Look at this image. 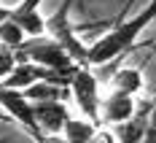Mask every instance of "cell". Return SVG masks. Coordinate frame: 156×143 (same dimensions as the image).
Segmentation results:
<instances>
[{
	"instance_id": "9",
	"label": "cell",
	"mask_w": 156,
	"mask_h": 143,
	"mask_svg": "<svg viewBox=\"0 0 156 143\" xmlns=\"http://www.w3.org/2000/svg\"><path fill=\"white\" fill-rule=\"evenodd\" d=\"M41 0H22L16 8H11V19L16 24H22L27 35H41L46 32V19L38 14Z\"/></svg>"
},
{
	"instance_id": "2",
	"label": "cell",
	"mask_w": 156,
	"mask_h": 143,
	"mask_svg": "<svg viewBox=\"0 0 156 143\" xmlns=\"http://www.w3.org/2000/svg\"><path fill=\"white\" fill-rule=\"evenodd\" d=\"M16 51V60H32L38 65H46V68H67L76 60L67 54V49L54 38V35H27L24 43Z\"/></svg>"
},
{
	"instance_id": "3",
	"label": "cell",
	"mask_w": 156,
	"mask_h": 143,
	"mask_svg": "<svg viewBox=\"0 0 156 143\" xmlns=\"http://www.w3.org/2000/svg\"><path fill=\"white\" fill-rule=\"evenodd\" d=\"M70 92H73V100L78 103L81 113L102 127V116H100V103H102L100 100V79L94 76V68H89V65L78 68L76 79L70 84Z\"/></svg>"
},
{
	"instance_id": "4",
	"label": "cell",
	"mask_w": 156,
	"mask_h": 143,
	"mask_svg": "<svg viewBox=\"0 0 156 143\" xmlns=\"http://www.w3.org/2000/svg\"><path fill=\"white\" fill-rule=\"evenodd\" d=\"M0 105L8 111L11 119H16L22 127L30 132L32 138L43 141V130L38 127V119H35V108H32V100L24 95V89H14V86H3L0 84Z\"/></svg>"
},
{
	"instance_id": "13",
	"label": "cell",
	"mask_w": 156,
	"mask_h": 143,
	"mask_svg": "<svg viewBox=\"0 0 156 143\" xmlns=\"http://www.w3.org/2000/svg\"><path fill=\"white\" fill-rule=\"evenodd\" d=\"M16 62H19V60H16V51L3 43V46H0V79H5V76L14 70Z\"/></svg>"
},
{
	"instance_id": "11",
	"label": "cell",
	"mask_w": 156,
	"mask_h": 143,
	"mask_svg": "<svg viewBox=\"0 0 156 143\" xmlns=\"http://www.w3.org/2000/svg\"><path fill=\"white\" fill-rule=\"evenodd\" d=\"M110 84L116 86V89H124L129 95H137L143 89V73L140 68H119V70H113V76H110Z\"/></svg>"
},
{
	"instance_id": "12",
	"label": "cell",
	"mask_w": 156,
	"mask_h": 143,
	"mask_svg": "<svg viewBox=\"0 0 156 143\" xmlns=\"http://www.w3.org/2000/svg\"><path fill=\"white\" fill-rule=\"evenodd\" d=\"M24 38H27L24 27H22V24H16V22L11 19V16L0 22V41H3L5 46H11V49H19L22 43H24Z\"/></svg>"
},
{
	"instance_id": "6",
	"label": "cell",
	"mask_w": 156,
	"mask_h": 143,
	"mask_svg": "<svg viewBox=\"0 0 156 143\" xmlns=\"http://www.w3.org/2000/svg\"><path fill=\"white\" fill-rule=\"evenodd\" d=\"M32 108H35V119H38V127L43 130V135H59L65 130V122L70 119V111L59 97H51V100H32Z\"/></svg>"
},
{
	"instance_id": "14",
	"label": "cell",
	"mask_w": 156,
	"mask_h": 143,
	"mask_svg": "<svg viewBox=\"0 0 156 143\" xmlns=\"http://www.w3.org/2000/svg\"><path fill=\"white\" fill-rule=\"evenodd\" d=\"M8 16H11V8H3V6H0V22L8 19Z\"/></svg>"
},
{
	"instance_id": "7",
	"label": "cell",
	"mask_w": 156,
	"mask_h": 143,
	"mask_svg": "<svg viewBox=\"0 0 156 143\" xmlns=\"http://www.w3.org/2000/svg\"><path fill=\"white\" fill-rule=\"evenodd\" d=\"M137 108V100L135 95H129L124 89H110L108 97H102L100 103V116H102V124H119V122H126Z\"/></svg>"
},
{
	"instance_id": "5",
	"label": "cell",
	"mask_w": 156,
	"mask_h": 143,
	"mask_svg": "<svg viewBox=\"0 0 156 143\" xmlns=\"http://www.w3.org/2000/svg\"><path fill=\"white\" fill-rule=\"evenodd\" d=\"M46 32L54 35V38L67 49V54H70L78 65H89V46H83V43L78 41V35L73 32L70 22H67V3H65L57 14H51L46 19ZM89 68H92V65H89Z\"/></svg>"
},
{
	"instance_id": "16",
	"label": "cell",
	"mask_w": 156,
	"mask_h": 143,
	"mask_svg": "<svg viewBox=\"0 0 156 143\" xmlns=\"http://www.w3.org/2000/svg\"><path fill=\"white\" fill-rule=\"evenodd\" d=\"M151 100H154V105H156V95H154V97H151Z\"/></svg>"
},
{
	"instance_id": "10",
	"label": "cell",
	"mask_w": 156,
	"mask_h": 143,
	"mask_svg": "<svg viewBox=\"0 0 156 143\" xmlns=\"http://www.w3.org/2000/svg\"><path fill=\"white\" fill-rule=\"evenodd\" d=\"M100 124H94L92 119H67L65 122V130H62V135L67 138L70 143H86V141H94L100 132Z\"/></svg>"
},
{
	"instance_id": "8",
	"label": "cell",
	"mask_w": 156,
	"mask_h": 143,
	"mask_svg": "<svg viewBox=\"0 0 156 143\" xmlns=\"http://www.w3.org/2000/svg\"><path fill=\"white\" fill-rule=\"evenodd\" d=\"M43 76H46V65H38L32 60H19L14 65V70L5 79H0V84L3 86H14V89H27L30 84L41 81Z\"/></svg>"
},
{
	"instance_id": "15",
	"label": "cell",
	"mask_w": 156,
	"mask_h": 143,
	"mask_svg": "<svg viewBox=\"0 0 156 143\" xmlns=\"http://www.w3.org/2000/svg\"><path fill=\"white\" fill-rule=\"evenodd\" d=\"M156 54V43H151V49H148V54H145V57H148V60H151V57H154Z\"/></svg>"
},
{
	"instance_id": "1",
	"label": "cell",
	"mask_w": 156,
	"mask_h": 143,
	"mask_svg": "<svg viewBox=\"0 0 156 143\" xmlns=\"http://www.w3.org/2000/svg\"><path fill=\"white\" fill-rule=\"evenodd\" d=\"M156 19V0H151L137 16L121 22L119 27H113L108 35H102L97 43L89 46V65L100 68V65H108L113 60H119L121 54H126L129 49L135 46V41L140 38V32Z\"/></svg>"
}]
</instances>
